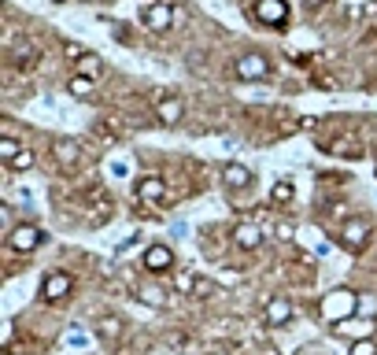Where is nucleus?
<instances>
[{"instance_id": "nucleus-1", "label": "nucleus", "mask_w": 377, "mask_h": 355, "mask_svg": "<svg viewBox=\"0 0 377 355\" xmlns=\"http://www.w3.org/2000/svg\"><path fill=\"white\" fill-rule=\"evenodd\" d=\"M174 19H178V11L166 4V0H155V4H145V8H141V22H145L148 30H155V34L171 30Z\"/></svg>"}, {"instance_id": "nucleus-2", "label": "nucleus", "mask_w": 377, "mask_h": 355, "mask_svg": "<svg viewBox=\"0 0 377 355\" xmlns=\"http://www.w3.org/2000/svg\"><path fill=\"white\" fill-rule=\"evenodd\" d=\"M71 288H74V278L67 270H52L45 278V285H41V296L48 300V304H59V300L71 296Z\"/></svg>"}, {"instance_id": "nucleus-3", "label": "nucleus", "mask_w": 377, "mask_h": 355, "mask_svg": "<svg viewBox=\"0 0 377 355\" xmlns=\"http://www.w3.org/2000/svg\"><path fill=\"white\" fill-rule=\"evenodd\" d=\"M370 241V222L367 218H348L344 226H341V244L344 248H352V252H362Z\"/></svg>"}, {"instance_id": "nucleus-4", "label": "nucleus", "mask_w": 377, "mask_h": 355, "mask_svg": "<svg viewBox=\"0 0 377 355\" xmlns=\"http://www.w3.org/2000/svg\"><path fill=\"white\" fill-rule=\"evenodd\" d=\"M41 241H45V233L37 226H30V222H22V226H15L8 233V248H11V252H34Z\"/></svg>"}, {"instance_id": "nucleus-5", "label": "nucleus", "mask_w": 377, "mask_h": 355, "mask_svg": "<svg viewBox=\"0 0 377 355\" xmlns=\"http://www.w3.org/2000/svg\"><path fill=\"white\" fill-rule=\"evenodd\" d=\"M266 74H270V60L263 52H248V56L237 60V78H244V82H255V78H266Z\"/></svg>"}, {"instance_id": "nucleus-6", "label": "nucleus", "mask_w": 377, "mask_h": 355, "mask_svg": "<svg viewBox=\"0 0 377 355\" xmlns=\"http://www.w3.org/2000/svg\"><path fill=\"white\" fill-rule=\"evenodd\" d=\"M263 314H266V326H274V330H278V326H289V322H292L296 307H292V300H289V296H270Z\"/></svg>"}, {"instance_id": "nucleus-7", "label": "nucleus", "mask_w": 377, "mask_h": 355, "mask_svg": "<svg viewBox=\"0 0 377 355\" xmlns=\"http://www.w3.org/2000/svg\"><path fill=\"white\" fill-rule=\"evenodd\" d=\"M255 19L263 26H281L289 19V4L285 0H255Z\"/></svg>"}, {"instance_id": "nucleus-8", "label": "nucleus", "mask_w": 377, "mask_h": 355, "mask_svg": "<svg viewBox=\"0 0 377 355\" xmlns=\"http://www.w3.org/2000/svg\"><path fill=\"white\" fill-rule=\"evenodd\" d=\"M145 270H152V274H166L174 267V252L166 244H152V248H145Z\"/></svg>"}, {"instance_id": "nucleus-9", "label": "nucleus", "mask_w": 377, "mask_h": 355, "mask_svg": "<svg viewBox=\"0 0 377 355\" xmlns=\"http://www.w3.org/2000/svg\"><path fill=\"white\" fill-rule=\"evenodd\" d=\"M163 196H166V181L159 174H148V178L137 181V200L141 204H159Z\"/></svg>"}, {"instance_id": "nucleus-10", "label": "nucleus", "mask_w": 377, "mask_h": 355, "mask_svg": "<svg viewBox=\"0 0 377 355\" xmlns=\"http://www.w3.org/2000/svg\"><path fill=\"white\" fill-rule=\"evenodd\" d=\"M56 163L63 167V170H74L78 167V160H82V144H78L74 137H63V141H56Z\"/></svg>"}, {"instance_id": "nucleus-11", "label": "nucleus", "mask_w": 377, "mask_h": 355, "mask_svg": "<svg viewBox=\"0 0 377 355\" xmlns=\"http://www.w3.org/2000/svg\"><path fill=\"white\" fill-rule=\"evenodd\" d=\"M263 230L259 226H252V222H241L237 230H233V241H237V248H244V252H255L259 244H263Z\"/></svg>"}, {"instance_id": "nucleus-12", "label": "nucleus", "mask_w": 377, "mask_h": 355, "mask_svg": "<svg viewBox=\"0 0 377 355\" xmlns=\"http://www.w3.org/2000/svg\"><path fill=\"white\" fill-rule=\"evenodd\" d=\"M222 181H226L229 189H248L252 186V170L241 167V163H226L222 167Z\"/></svg>"}, {"instance_id": "nucleus-13", "label": "nucleus", "mask_w": 377, "mask_h": 355, "mask_svg": "<svg viewBox=\"0 0 377 355\" xmlns=\"http://www.w3.org/2000/svg\"><path fill=\"white\" fill-rule=\"evenodd\" d=\"M374 326L370 322H355V319H341V322H333V333L336 337H355V340H367L370 337Z\"/></svg>"}, {"instance_id": "nucleus-14", "label": "nucleus", "mask_w": 377, "mask_h": 355, "mask_svg": "<svg viewBox=\"0 0 377 355\" xmlns=\"http://www.w3.org/2000/svg\"><path fill=\"white\" fill-rule=\"evenodd\" d=\"M181 100L178 97H163L159 100V108H155V115H159V123H166V126H174V123H181Z\"/></svg>"}, {"instance_id": "nucleus-15", "label": "nucleus", "mask_w": 377, "mask_h": 355, "mask_svg": "<svg viewBox=\"0 0 377 355\" xmlns=\"http://www.w3.org/2000/svg\"><path fill=\"white\" fill-rule=\"evenodd\" d=\"M97 333H100V340L115 344V340L122 337V319H115V314H104V319L97 322Z\"/></svg>"}, {"instance_id": "nucleus-16", "label": "nucleus", "mask_w": 377, "mask_h": 355, "mask_svg": "<svg viewBox=\"0 0 377 355\" xmlns=\"http://www.w3.org/2000/svg\"><path fill=\"white\" fill-rule=\"evenodd\" d=\"M11 60H15L19 67H34V63L41 60V52H37V45H30V41H15V48H11Z\"/></svg>"}, {"instance_id": "nucleus-17", "label": "nucleus", "mask_w": 377, "mask_h": 355, "mask_svg": "<svg viewBox=\"0 0 377 355\" xmlns=\"http://www.w3.org/2000/svg\"><path fill=\"white\" fill-rule=\"evenodd\" d=\"M329 152H333V155H344V160H359V155H362V144H359V137H336V141L329 144Z\"/></svg>"}, {"instance_id": "nucleus-18", "label": "nucleus", "mask_w": 377, "mask_h": 355, "mask_svg": "<svg viewBox=\"0 0 377 355\" xmlns=\"http://www.w3.org/2000/svg\"><path fill=\"white\" fill-rule=\"evenodd\" d=\"M67 89H71V97H74V100H89V97H93V78L74 74L71 82H67Z\"/></svg>"}, {"instance_id": "nucleus-19", "label": "nucleus", "mask_w": 377, "mask_h": 355, "mask_svg": "<svg viewBox=\"0 0 377 355\" xmlns=\"http://www.w3.org/2000/svg\"><path fill=\"white\" fill-rule=\"evenodd\" d=\"M78 74H82V78H93V82H97V78L104 74V63H100L97 56H89V52H85V56L78 60Z\"/></svg>"}, {"instance_id": "nucleus-20", "label": "nucleus", "mask_w": 377, "mask_h": 355, "mask_svg": "<svg viewBox=\"0 0 377 355\" xmlns=\"http://www.w3.org/2000/svg\"><path fill=\"white\" fill-rule=\"evenodd\" d=\"M355 311H359V319H362V322H367V319H377V296H374V293H359Z\"/></svg>"}, {"instance_id": "nucleus-21", "label": "nucleus", "mask_w": 377, "mask_h": 355, "mask_svg": "<svg viewBox=\"0 0 377 355\" xmlns=\"http://www.w3.org/2000/svg\"><path fill=\"white\" fill-rule=\"evenodd\" d=\"M137 293H141V300H145L148 307H166V293L159 285H141Z\"/></svg>"}, {"instance_id": "nucleus-22", "label": "nucleus", "mask_w": 377, "mask_h": 355, "mask_svg": "<svg viewBox=\"0 0 377 355\" xmlns=\"http://www.w3.org/2000/svg\"><path fill=\"white\" fill-rule=\"evenodd\" d=\"M270 200H274L278 207H285V204H292V200H296V189H292V181H278V186L270 189Z\"/></svg>"}, {"instance_id": "nucleus-23", "label": "nucleus", "mask_w": 377, "mask_h": 355, "mask_svg": "<svg viewBox=\"0 0 377 355\" xmlns=\"http://www.w3.org/2000/svg\"><path fill=\"white\" fill-rule=\"evenodd\" d=\"M19 152H22V144L15 137H0V160H4V163H11Z\"/></svg>"}, {"instance_id": "nucleus-24", "label": "nucleus", "mask_w": 377, "mask_h": 355, "mask_svg": "<svg viewBox=\"0 0 377 355\" xmlns=\"http://www.w3.org/2000/svg\"><path fill=\"white\" fill-rule=\"evenodd\" d=\"M197 285H200L197 274H178V293L181 296H192V293H197Z\"/></svg>"}, {"instance_id": "nucleus-25", "label": "nucleus", "mask_w": 377, "mask_h": 355, "mask_svg": "<svg viewBox=\"0 0 377 355\" xmlns=\"http://www.w3.org/2000/svg\"><path fill=\"white\" fill-rule=\"evenodd\" d=\"M8 167H11V170H30V167H34V152H30V148H22V152H19V155H15V160H11Z\"/></svg>"}, {"instance_id": "nucleus-26", "label": "nucleus", "mask_w": 377, "mask_h": 355, "mask_svg": "<svg viewBox=\"0 0 377 355\" xmlns=\"http://www.w3.org/2000/svg\"><path fill=\"white\" fill-rule=\"evenodd\" d=\"M348 355H377L374 337H367V340H355V344H352V351H348Z\"/></svg>"}, {"instance_id": "nucleus-27", "label": "nucleus", "mask_w": 377, "mask_h": 355, "mask_svg": "<svg viewBox=\"0 0 377 355\" xmlns=\"http://www.w3.org/2000/svg\"><path fill=\"white\" fill-rule=\"evenodd\" d=\"M274 233H278V241H292V226H285V222H281Z\"/></svg>"}, {"instance_id": "nucleus-28", "label": "nucleus", "mask_w": 377, "mask_h": 355, "mask_svg": "<svg viewBox=\"0 0 377 355\" xmlns=\"http://www.w3.org/2000/svg\"><path fill=\"white\" fill-rule=\"evenodd\" d=\"M63 52H67V56H71V60H82V56H85V52H82V48H78V45H67V48H63Z\"/></svg>"}, {"instance_id": "nucleus-29", "label": "nucleus", "mask_w": 377, "mask_h": 355, "mask_svg": "<svg viewBox=\"0 0 377 355\" xmlns=\"http://www.w3.org/2000/svg\"><path fill=\"white\" fill-rule=\"evenodd\" d=\"M304 4H307V11H318L322 4H326V0H304Z\"/></svg>"}, {"instance_id": "nucleus-30", "label": "nucleus", "mask_w": 377, "mask_h": 355, "mask_svg": "<svg viewBox=\"0 0 377 355\" xmlns=\"http://www.w3.org/2000/svg\"><path fill=\"white\" fill-rule=\"evenodd\" d=\"M56 4H63V0H56Z\"/></svg>"}]
</instances>
